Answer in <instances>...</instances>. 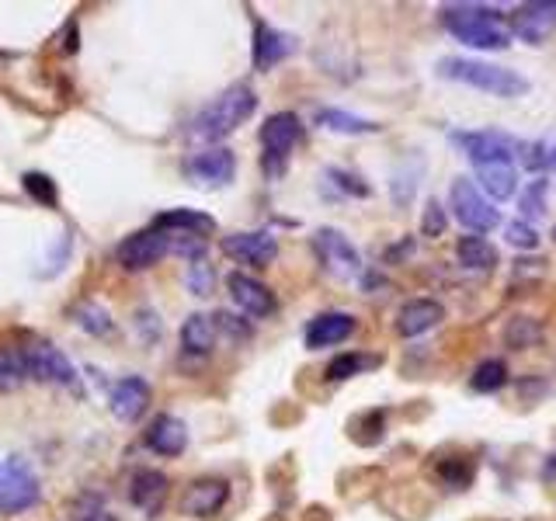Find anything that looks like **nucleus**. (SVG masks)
<instances>
[{"label":"nucleus","instance_id":"16","mask_svg":"<svg viewBox=\"0 0 556 521\" xmlns=\"http://www.w3.org/2000/svg\"><path fill=\"white\" fill-rule=\"evenodd\" d=\"M143 442L150 452H157V456H181V452L188 449V428L185 421H178L174 414H160L153 417V424L143 431Z\"/></svg>","mask_w":556,"mask_h":521},{"label":"nucleus","instance_id":"38","mask_svg":"<svg viewBox=\"0 0 556 521\" xmlns=\"http://www.w3.org/2000/svg\"><path fill=\"white\" fill-rule=\"evenodd\" d=\"M77 521H115V515H108V511L94 508V511H84V515H77Z\"/></svg>","mask_w":556,"mask_h":521},{"label":"nucleus","instance_id":"2","mask_svg":"<svg viewBox=\"0 0 556 521\" xmlns=\"http://www.w3.org/2000/svg\"><path fill=\"white\" fill-rule=\"evenodd\" d=\"M254 108H258V94L247 84H233L195 115L192 126H188V136L199 139V143H216V139L230 136L233 129L244 126L254 115Z\"/></svg>","mask_w":556,"mask_h":521},{"label":"nucleus","instance_id":"22","mask_svg":"<svg viewBox=\"0 0 556 521\" xmlns=\"http://www.w3.org/2000/svg\"><path fill=\"white\" fill-rule=\"evenodd\" d=\"M473 171H477L480 185H484V192L490 198H497V202H504V198L515 195V160L511 157H494V160H480V164H473Z\"/></svg>","mask_w":556,"mask_h":521},{"label":"nucleus","instance_id":"3","mask_svg":"<svg viewBox=\"0 0 556 521\" xmlns=\"http://www.w3.org/2000/svg\"><path fill=\"white\" fill-rule=\"evenodd\" d=\"M435 73L445 80H456V84H470L484 94H494V98H518V94L529 91V80L518 70L484 60H466V56H445V60H438Z\"/></svg>","mask_w":556,"mask_h":521},{"label":"nucleus","instance_id":"31","mask_svg":"<svg viewBox=\"0 0 556 521\" xmlns=\"http://www.w3.org/2000/svg\"><path fill=\"white\" fill-rule=\"evenodd\" d=\"M518 209H522L525 223L536 219V216H543L546 212V181H532V185L522 192V198H518Z\"/></svg>","mask_w":556,"mask_h":521},{"label":"nucleus","instance_id":"10","mask_svg":"<svg viewBox=\"0 0 556 521\" xmlns=\"http://www.w3.org/2000/svg\"><path fill=\"white\" fill-rule=\"evenodd\" d=\"M185 178L199 188H223L237 174V157H233L226 146H209V150L188 153L185 157Z\"/></svg>","mask_w":556,"mask_h":521},{"label":"nucleus","instance_id":"8","mask_svg":"<svg viewBox=\"0 0 556 521\" xmlns=\"http://www.w3.org/2000/svg\"><path fill=\"white\" fill-rule=\"evenodd\" d=\"M313 251H317L320 264H324L334 278L351 282V278L362 275V258H358L355 244H351L341 230H334V226H324V230L313 233Z\"/></svg>","mask_w":556,"mask_h":521},{"label":"nucleus","instance_id":"33","mask_svg":"<svg viewBox=\"0 0 556 521\" xmlns=\"http://www.w3.org/2000/svg\"><path fill=\"white\" fill-rule=\"evenodd\" d=\"M25 192L35 198V202H42V205H56V181L49 178V174H35V171H28L25 178Z\"/></svg>","mask_w":556,"mask_h":521},{"label":"nucleus","instance_id":"6","mask_svg":"<svg viewBox=\"0 0 556 521\" xmlns=\"http://www.w3.org/2000/svg\"><path fill=\"white\" fill-rule=\"evenodd\" d=\"M449 202H452V212H456V219L466 226V230L490 233V230H497V226H501V212H497L494 205H490L487 198L477 192V185H473L470 178H456V181H452Z\"/></svg>","mask_w":556,"mask_h":521},{"label":"nucleus","instance_id":"9","mask_svg":"<svg viewBox=\"0 0 556 521\" xmlns=\"http://www.w3.org/2000/svg\"><path fill=\"white\" fill-rule=\"evenodd\" d=\"M39 501V480L21 459H0V511L18 515Z\"/></svg>","mask_w":556,"mask_h":521},{"label":"nucleus","instance_id":"26","mask_svg":"<svg viewBox=\"0 0 556 521\" xmlns=\"http://www.w3.org/2000/svg\"><path fill=\"white\" fill-rule=\"evenodd\" d=\"M317 126L341 132V136H369V132H379L383 126L372 119H362V115L341 112V108H320L317 112Z\"/></svg>","mask_w":556,"mask_h":521},{"label":"nucleus","instance_id":"32","mask_svg":"<svg viewBox=\"0 0 556 521\" xmlns=\"http://www.w3.org/2000/svg\"><path fill=\"white\" fill-rule=\"evenodd\" d=\"M185 282H188V292H192V296H209L212 285H216V275H212V264H206V258H202V261H192V268H188Z\"/></svg>","mask_w":556,"mask_h":521},{"label":"nucleus","instance_id":"37","mask_svg":"<svg viewBox=\"0 0 556 521\" xmlns=\"http://www.w3.org/2000/svg\"><path fill=\"white\" fill-rule=\"evenodd\" d=\"M421 233H424V237H442V233H445V209H442V202H438V198H431V202L424 205Z\"/></svg>","mask_w":556,"mask_h":521},{"label":"nucleus","instance_id":"17","mask_svg":"<svg viewBox=\"0 0 556 521\" xmlns=\"http://www.w3.org/2000/svg\"><path fill=\"white\" fill-rule=\"evenodd\" d=\"M167 494H171V480H167L160 469H139L133 476V483H129V501H133L146 518L160 515Z\"/></svg>","mask_w":556,"mask_h":521},{"label":"nucleus","instance_id":"29","mask_svg":"<svg viewBox=\"0 0 556 521\" xmlns=\"http://www.w3.org/2000/svg\"><path fill=\"white\" fill-rule=\"evenodd\" d=\"M73 317H77L80 330H87V334L101 337V334H108V330H112V317H108V310H105V306H98V303H84L77 313H73Z\"/></svg>","mask_w":556,"mask_h":521},{"label":"nucleus","instance_id":"4","mask_svg":"<svg viewBox=\"0 0 556 521\" xmlns=\"http://www.w3.org/2000/svg\"><path fill=\"white\" fill-rule=\"evenodd\" d=\"M21 365H25V376L35 383L63 386V390H77V369L60 348H53L49 341H32L28 348L18 351Z\"/></svg>","mask_w":556,"mask_h":521},{"label":"nucleus","instance_id":"36","mask_svg":"<svg viewBox=\"0 0 556 521\" xmlns=\"http://www.w3.org/2000/svg\"><path fill=\"white\" fill-rule=\"evenodd\" d=\"M324 178L331 181V185H338L341 195H355V198L369 195V185H362V178H355V174H348V171H338V167H331Z\"/></svg>","mask_w":556,"mask_h":521},{"label":"nucleus","instance_id":"30","mask_svg":"<svg viewBox=\"0 0 556 521\" xmlns=\"http://www.w3.org/2000/svg\"><path fill=\"white\" fill-rule=\"evenodd\" d=\"M25 365H21L18 351H0V393H11L25 383Z\"/></svg>","mask_w":556,"mask_h":521},{"label":"nucleus","instance_id":"39","mask_svg":"<svg viewBox=\"0 0 556 521\" xmlns=\"http://www.w3.org/2000/svg\"><path fill=\"white\" fill-rule=\"evenodd\" d=\"M543 157H546V167H556V143H543Z\"/></svg>","mask_w":556,"mask_h":521},{"label":"nucleus","instance_id":"24","mask_svg":"<svg viewBox=\"0 0 556 521\" xmlns=\"http://www.w3.org/2000/svg\"><path fill=\"white\" fill-rule=\"evenodd\" d=\"M212 348H216V320L206 317V313H192L181 327V351L202 358Z\"/></svg>","mask_w":556,"mask_h":521},{"label":"nucleus","instance_id":"12","mask_svg":"<svg viewBox=\"0 0 556 521\" xmlns=\"http://www.w3.org/2000/svg\"><path fill=\"white\" fill-rule=\"evenodd\" d=\"M556 28V0H532V4H522L515 14H511V35H518L522 42H546Z\"/></svg>","mask_w":556,"mask_h":521},{"label":"nucleus","instance_id":"5","mask_svg":"<svg viewBox=\"0 0 556 521\" xmlns=\"http://www.w3.org/2000/svg\"><path fill=\"white\" fill-rule=\"evenodd\" d=\"M303 139V122L296 112H275L261 126V150H265V171L268 178H278L289 164V153Z\"/></svg>","mask_w":556,"mask_h":521},{"label":"nucleus","instance_id":"11","mask_svg":"<svg viewBox=\"0 0 556 521\" xmlns=\"http://www.w3.org/2000/svg\"><path fill=\"white\" fill-rule=\"evenodd\" d=\"M223 251L233 261L247 264V268H268L278 258V240L268 230H251V233H230L223 240Z\"/></svg>","mask_w":556,"mask_h":521},{"label":"nucleus","instance_id":"15","mask_svg":"<svg viewBox=\"0 0 556 521\" xmlns=\"http://www.w3.org/2000/svg\"><path fill=\"white\" fill-rule=\"evenodd\" d=\"M226 497H230V483L216 480V476H206V480H195L192 487L181 497V511L188 518H209L216 511H223Z\"/></svg>","mask_w":556,"mask_h":521},{"label":"nucleus","instance_id":"34","mask_svg":"<svg viewBox=\"0 0 556 521\" xmlns=\"http://www.w3.org/2000/svg\"><path fill=\"white\" fill-rule=\"evenodd\" d=\"M504 341H508L511 344V348H529V344H536L539 341V327L536 324H532V320H511V324H508V330H504Z\"/></svg>","mask_w":556,"mask_h":521},{"label":"nucleus","instance_id":"40","mask_svg":"<svg viewBox=\"0 0 556 521\" xmlns=\"http://www.w3.org/2000/svg\"><path fill=\"white\" fill-rule=\"evenodd\" d=\"M553 237H556V230H553Z\"/></svg>","mask_w":556,"mask_h":521},{"label":"nucleus","instance_id":"21","mask_svg":"<svg viewBox=\"0 0 556 521\" xmlns=\"http://www.w3.org/2000/svg\"><path fill=\"white\" fill-rule=\"evenodd\" d=\"M445 320V306L435 299H411L400 306L397 313V334L400 337H421L428 330H435Z\"/></svg>","mask_w":556,"mask_h":521},{"label":"nucleus","instance_id":"35","mask_svg":"<svg viewBox=\"0 0 556 521\" xmlns=\"http://www.w3.org/2000/svg\"><path fill=\"white\" fill-rule=\"evenodd\" d=\"M508 244L518 247V251H536V247H539V233L532 230V223H525V219H515V223H508Z\"/></svg>","mask_w":556,"mask_h":521},{"label":"nucleus","instance_id":"27","mask_svg":"<svg viewBox=\"0 0 556 521\" xmlns=\"http://www.w3.org/2000/svg\"><path fill=\"white\" fill-rule=\"evenodd\" d=\"M376 365H379L376 355H358V351H351V355H338L327 365V379H331V383H345V379L362 376L365 369H376Z\"/></svg>","mask_w":556,"mask_h":521},{"label":"nucleus","instance_id":"7","mask_svg":"<svg viewBox=\"0 0 556 521\" xmlns=\"http://www.w3.org/2000/svg\"><path fill=\"white\" fill-rule=\"evenodd\" d=\"M171 247H174V233L150 226V230H139V233H133V237L122 240V244L115 247V261H119L126 271H146L160 258H167Z\"/></svg>","mask_w":556,"mask_h":521},{"label":"nucleus","instance_id":"23","mask_svg":"<svg viewBox=\"0 0 556 521\" xmlns=\"http://www.w3.org/2000/svg\"><path fill=\"white\" fill-rule=\"evenodd\" d=\"M153 226H157V230H167V233H192V237H206V233L216 230V219L206 216V212H199V209H167L153 219Z\"/></svg>","mask_w":556,"mask_h":521},{"label":"nucleus","instance_id":"18","mask_svg":"<svg viewBox=\"0 0 556 521\" xmlns=\"http://www.w3.org/2000/svg\"><path fill=\"white\" fill-rule=\"evenodd\" d=\"M355 334V317L351 313H320V317H313L310 324H306V348L310 351H320V348H334V344L348 341V337Z\"/></svg>","mask_w":556,"mask_h":521},{"label":"nucleus","instance_id":"20","mask_svg":"<svg viewBox=\"0 0 556 521\" xmlns=\"http://www.w3.org/2000/svg\"><path fill=\"white\" fill-rule=\"evenodd\" d=\"M292 53H296V39L292 35L278 32V28L265 25V21L254 25V66L258 70H272L275 63L289 60Z\"/></svg>","mask_w":556,"mask_h":521},{"label":"nucleus","instance_id":"19","mask_svg":"<svg viewBox=\"0 0 556 521\" xmlns=\"http://www.w3.org/2000/svg\"><path fill=\"white\" fill-rule=\"evenodd\" d=\"M150 407V383L143 376H126L112 386V414L122 424H133Z\"/></svg>","mask_w":556,"mask_h":521},{"label":"nucleus","instance_id":"14","mask_svg":"<svg viewBox=\"0 0 556 521\" xmlns=\"http://www.w3.org/2000/svg\"><path fill=\"white\" fill-rule=\"evenodd\" d=\"M226 285H230V296H233V303L240 306V310L247 313V317H254V320H265V317H272L275 313V292L268 289L265 282H258V278H251V275H244V271H233L230 278H226Z\"/></svg>","mask_w":556,"mask_h":521},{"label":"nucleus","instance_id":"28","mask_svg":"<svg viewBox=\"0 0 556 521\" xmlns=\"http://www.w3.org/2000/svg\"><path fill=\"white\" fill-rule=\"evenodd\" d=\"M504 383H508V365H504L501 358H487V362H480L477 372H473V379H470V386L477 393H497Z\"/></svg>","mask_w":556,"mask_h":521},{"label":"nucleus","instance_id":"25","mask_svg":"<svg viewBox=\"0 0 556 521\" xmlns=\"http://www.w3.org/2000/svg\"><path fill=\"white\" fill-rule=\"evenodd\" d=\"M456 258L470 271H494L497 261H501V254H497V247L484 237H459Z\"/></svg>","mask_w":556,"mask_h":521},{"label":"nucleus","instance_id":"1","mask_svg":"<svg viewBox=\"0 0 556 521\" xmlns=\"http://www.w3.org/2000/svg\"><path fill=\"white\" fill-rule=\"evenodd\" d=\"M442 25L452 39L473 49H508L511 28L497 7L484 4H449L442 7Z\"/></svg>","mask_w":556,"mask_h":521},{"label":"nucleus","instance_id":"13","mask_svg":"<svg viewBox=\"0 0 556 521\" xmlns=\"http://www.w3.org/2000/svg\"><path fill=\"white\" fill-rule=\"evenodd\" d=\"M452 143L470 157V164H480V160H494V157H511L515 160L518 139L508 136V132L484 129V132H452Z\"/></svg>","mask_w":556,"mask_h":521}]
</instances>
